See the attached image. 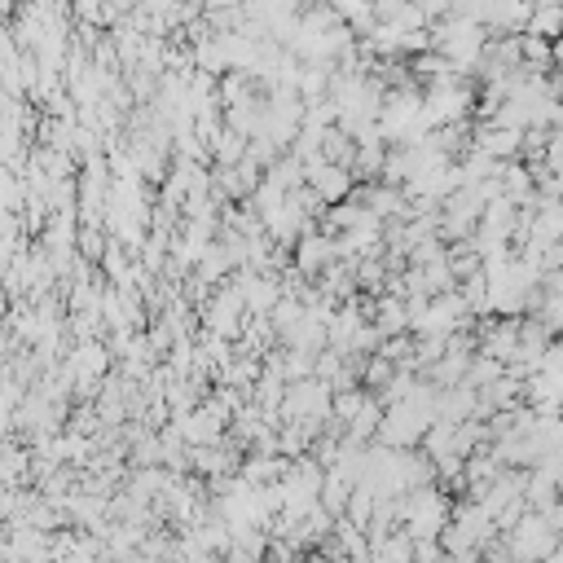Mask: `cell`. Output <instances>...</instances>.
Masks as SVG:
<instances>
[{"mask_svg":"<svg viewBox=\"0 0 563 563\" xmlns=\"http://www.w3.org/2000/svg\"><path fill=\"white\" fill-rule=\"evenodd\" d=\"M339 256V247H335V238H300V251H295V264H300V273H322L330 269V260Z\"/></svg>","mask_w":563,"mask_h":563,"instance_id":"cell-2","label":"cell"},{"mask_svg":"<svg viewBox=\"0 0 563 563\" xmlns=\"http://www.w3.org/2000/svg\"><path fill=\"white\" fill-rule=\"evenodd\" d=\"M546 520H550V524H555V533L563 537V502H559V498H555V502H550V506H546Z\"/></svg>","mask_w":563,"mask_h":563,"instance_id":"cell-4","label":"cell"},{"mask_svg":"<svg viewBox=\"0 0 563 563\" xmlns=\"http://www.w3.org/2000/svg\"><path fill=\"white\" fill-rule=\"evenodd\" d=\"M366 401H370V396H361L357 388H352V392H339V396H335V414H339V418H357Z\"/></svg>","mask_w":563,"mask_h":563,"instance_id":"cell-3","label":"cell"},{"mask_svg":"<svg viewBox=\"0 0 563 563\" xmlns=\"http://www.w3.org/2000/svg\"><path fill=\"white\" fill-rule=\"evenodd\" d=\"M176 432H181L185 445H212V440H220V432H225V410L220 405H203V410L185 414L181 423H176Z\"/></svg>","mask_w":563,"mask_h":563,"instance_id":"cell-1","label":"cell"}]
</instances>
